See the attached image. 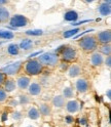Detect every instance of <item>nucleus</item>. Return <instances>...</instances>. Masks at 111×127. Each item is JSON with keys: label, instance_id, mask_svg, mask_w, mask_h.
<instances>
[{"label": "nucleus", "instance_id": "1", "mask_svg": "<svg viewBox=\"0 0 111 127\" xmlns=\"http://www.w3.org/2000/svg\"><path fill=\"white\" fill-rule=\"evenodd\" d=\"M55 53L59 55V58L66 64L68 63H73L77 59V50L75 47L70 46V45H64L59 47V49L56 50Z\"/></svg>", "mask_w": 111, "mask_h": 127}, {"label": "nucleus", "instance_id": "2", "mask_svg": "<svg viewBox=\"0 0 111 127\" xmlns=\"http://www.w3.org/2000/svg\"><path fill=\"white\" fill-rule=\"evenodd\" d=\"M78 45L84 52H89V53L96 51L99 47L98 41L95 35H86L81 37V39L78 41Z\"/></svg>", "mask_w": 111, "mask_h": 127}, {"label": "nucleus", "instance_id": "3", "mask_svg": "<svg viewBox=\"0 0 111 127\" xmlns=\"http://www.w3.org/2000/svg\"><path fill=\"white\" fill-rule=\"evenodd\" d=\"M24 71L26 73V76H37L40 75L43 71V67L41 66V64L37 61V59H31L28 60L25 64L23 65Z\"/></svg>", "mask_w": 111, "mask_h": 127}, {"label": "nucleus", "instance_id": "4", "mask_svg": "<svg viewBox=\"0 0 111 127\" xmlns=\"http://www.w3.org/2000/svg\"><path fill=\"white\" fill-rule=\"evenodd\" d=\"M37 61L41 64L42 67L54 68L59 65L60 58H59V55L55 52H44V53H41L37 58Z\"/></svg>", "mask_w": 111, "mask_h": 127}, {"label": "nucleus", "instance_id": "5", "mask_svg": "<svg viewBox=\"0 0 111 127\" xmlns=\"http://www.w3.org/2000/svg\"><path fill=\"white\" fill-rule=\"evenodd\" d=\"M23 62L22 61H17V62H13L11 64H9V65H7L3 68L0 69V71L7 77H12V76H15L18 75L21 70L23 69Z\"/></svg>", "mask_w": 111, "mask_h": 127}, {"label": "nucleus", "instance_id": "6", "mask_svg": "<svg viewBox=\"0 0 111 127\" xmlns=\"http://www.w3.org/2000/svg\"><path fill=\"white\" fill-rule=\"evenodd\" d=\"M8 23L13 29H19V28H23V27L28 26L29 25V19L23 14H14L12 17H10Z\"/></svg>", "mask_w": 111, "mask_h": 127}, {"label": "nucleus", "instance_id": "7", "mask_svg": "<svg viewBox=\"0 0 111 127\" xmlns=\"http://www.w3.org/2000/svg\"><path fill=\"white\" fill-rule=\"evenodd\" d=\"M96 39L98 41V44L101 45H106V44H110L111 42V31L110 30H103L97 33Z\"/></svg>", "mask_w": 111, "mask_h": 127}, {"label": "nucleus", "instance_id": "8", "mask_svg": "<svg viewBox=\"0 0 111 127\" xmlns=\"http://www.w3.org/2000/svg\"><path fill=\"white\" fill-rule=\"evenodd\" d=\"M98 12L102 17H108L111 13V1L107 0V1H102L100 5L98 6Z\"/></svg>", "mask_w": 111, "mask_h": 127}, {"label": "nucleus", "instance_id": "9", "mask_svg": "<svg viewBox=\"0 0 111 127\" xmlns=\"http://www.w3.org/2000/svg\"><path fill=\"white\" fill-rule=\"evenodd\" d=\"M75 88L79 93H85L90 90V83L84 78L78 79L75 83Z\"/></svg>", "mask_w": 111, "mask_h": 127}, {"label": "nucleus", "instance_id": "10", "mask_svg": "<svg viewBox=\"0 0 111 127\" xmlns=\"http://www.w3.org/2000/svg\"><path fill=\"white\" fill-rule=\"evenodd\" d=\"M15 83H17V87H19L21 90H25L28 88V86L31 83V78L26 75L20 76L17 80H15Z\"/></svg>", "mask_w": 111, "mask_h": 127}, {"label": "nucleus", "instance_id": "11", "mask_svg": "<svg viewBox=\"0 0 111 127\" xmlns=\"http://www.w3.org/2000/svg\"><path fill=\"white\" fill-rule=\"evenodd\" d=\"M65 107H66V110L68 113L74 114V113H77L79 109H80V104H79V101L76 99H70L69 101L66 102Z\"/></svg>", "mask_w": 111, "mask_h": 127}, {"label": "nucleus", "instance_id": "12", "mask_svg": "<svg viewBox=\"0 0 111 127\" xmlns=\"http://www.w3.org/2000/svg\"><path fill=\"white\" fill-rule=\"evenodd\" d=\"M27 89H28V92H29L30 95L36 96V95H39L41 93L42 86H41L40 83H38V82H31Z\"/></svg>", "mask_w": 111, "mask_h": 127}, {"label": "nucleus", "instance_id": "13", "mask_svg": "<svg viewBox=\"0 0 111 127\" xmlns=\"http://www.w3.org/2000/svg\"><path fill=\"white\" fill-rule=\"evenodd\" d=\"M67 73H68V76L70 78H76V77H78L79 75L82 73V69H81V67L79 65L74 64V65H71L68 68Z\"/></svg>", "mask_w": 111, "mask_h": 127}, {"label": "nucleus", "instance_id": "14", "mask_svg": "<svg viewBox=\"0 0 111 127\" xmlns=\"http://www.w3.org/2000/svg\"><path fill=\"white\" fill-rule=\"evenodd\" d=\"M17 88V83H15V80L12 78H6V80L3 84V89L7 92V93H10L13 92Z\"/></svg>", "mask_w": 111, "mask_h": 127}, {"label": "nucleus", "instance_id": "15", "mask_svg": "<svg viewBox=\"0 0 111 127\" xmlns=\"http://www.w3.org/2000/svg\"><path fill=\"white\" fill-rule=\"evenodd\" d=\"M91 63L94 67H101L104 63V57L99 52H94L91 57Z\"/></svg>", "mask_w": 111, "mask_h": 127}, {"label": "nucleus", "instance_id": "16", "mask_svg": "<svg viewBox=\"0 0 111 127\" xmlns=\"http://www.w3.org/2000/svg\"><path fill=\"white\" fill-rule=\"evenodd\" d=\"M79 18L78 15V12L75 11V10H68L64 13V20L66 22H70V23H75L77 22Z\"/></svg>", "mask_w": 111, "mask_h": 127}, {"label": "nucleus", "instance_id": "17", "mask_svg": "<svg viewBox=\"0 0 111 127\" xmlns=\"http://www.w3.org/2000/svg\"><path fill=\"white\" fill-rule=\"evenodd\" d=\"M52 104L55 108L57 109H62L64 108L66 105V99L62 96V95H56V96L53 98L52 100Z\"/></svg>", "mask_w": 111, "mask_h": 127}, {"label": "nucleus", "instance_id": "18", "mask_svg": "<svg viewBox=\"0 0 111 127\" xmlns=\"http://www.w3.org/2000/svg\"><path fill=\"white\" fill-rule=\"evenodd\" d=\"M10 19V12L5 6H0V23H7Z\"/></svg>", "mask_w": 111, "mask_h": 127}, {"label": "nucleus", "instance_id": "19", "mask_svg": "<svg viewBox=\"0 0 111 127\" xmlns=\"http://www.w3.org/2000/svg\"><path fill=\"white\" fill-rule=\"evenodd\" d=\"M34 45V42L32 39H29V38H26V39H23L21 41V43L19 44V47L20 49H23V50H29L33 47Z\"/></svg>", "mask_w": 111, "mask_h": 127}, {"label": "nucleus", "instance_id": "20", "mask_svg": "<svg viewBox=\"0 0 111 127\" xmlns=\"http://www.w3.org/2000/svg\"><path fill=\"white\" fill-rule=\"evenodd\" d=\"M39 114L42 116H51L52 114V107L49 104H40L38 108Z\"/></svg>", "mask_w": 111, "mask_h": 127}, {"label": "nucleus", "instance_id": "21", "mask_svg": "<svg viewBox=\"0 0 111 127\" xmlns=\"http://www.w3.org/2000/svg\"><path fill=\"white\" fill-rule=\"evenodd\" d=\"M13 38H14V34L11 31L0 29V39H3V40H11Z\"/></svg>", "mask_w": 111, "mask_h": 127}, {"label": "nucleus", "instance_id": "22", "mask_svg": "<svg viewBox=\"0 0 111 127\" xmlns=\"http://www.w3.org/2000/svg\"><path fill=\"white\" fill-rule=\"evenodd\" d=\"M27 116L29 119H31V120H37V119H39V117H40V114H39V111L37 108L32 107L28 111Z\"/></svg>", "mask_w": 111, "mask_h": 127}, {"label": "nucleus", "instance_id": "23", "mask_svg": "<svg viewBox=\"0 0 111 127\" xmlns=\"http://www.w3.org/2000/svg\"><path fill=\"white\" fill-rule=\"evenodd\" d=\"M7 52L10 55H18L20 53V47L17 43H10L7 46Z\"/></svg>", "mask_w": 111, "mask_h": 127}, {"label": "nucleus", "instance_id": "24", "mask_svg": "<svg viewBox=\"0 0 111 127\" xmlns=\"http://www.w3.org/2000/svg\"><path fill=\"white\" fill-rule=\"evenodd\" d=\"M62 96L65 99H72L74 97V90L71 87H65L63 89V94Z\"/></svg>", "mask_w": 111, "mask_h": 127}, {"label": "nucleus", "instance_id": "25", "mask_svg": "<svg viewBox=\"0 0 111 127\" xmlns=\"http://www.w3.org/2000/svg\"><path fill=\"white\" fill-rule=\"evenodd\" d=\"M80 31V29L79 28H73V29H70V30H67L65 31L64 33H63V37L64 38H71V37H75L77 34H78V32Z\"/></svg>", "mask_w": 111, "mask_h": 127}, {"label": "nucleus", "instance_id": "26", "mask_svg": "<svg viewBox=\"0 0 111 127\" xmlns=\"http://www.w3.org/2000/svg\"><path fill=\"white\" fill-rule=\"evenodd\" d=\"M99 53H101L103 57H108L111 54V46L110 44H106V45H101L99 47Z\"/></svg>", "mask_w": 111, "mask_h": 127}, {"label": "nucleus", "instance_id": "27", "mask_svg": "<svg viewBox=\"0 0 111 127\" xmlns=\"http://www.w3.org/2000/svg\"><path fill=\"white\" fill-rule=\"evenodd\" d=\"M25 34L28 35V36H35V37H38V36H41L43 35V31L41 29H34V30H27L25 32Z\"/></svg>", "mask_w": 111, "mask_h": 127}, {"label": "nucleus", "instance_id": "28", "mask_svg": "<svg viewBox=\"0 0 111 127\" xmlns=\"http://www.w3.org/2000/svg\"><path fill=\"white\" fill-rule=\"evenodd\" d=\"M8 97V93H7L3 88H0V104L5 102Z\"/></svg>", "mask_w": 111, "mask_h": 127}, {"label": "nucleus", "instance_id": "29", "mask_svg": "<svg viewBox=\"0 0 111 127\" xmlns=\"http://www.w3.org/2000/svg\"><path fill=\"white\" fill-rule=\"evenodd\" d=\"M29 101H30V99H29V97L27 96V95H23V94L20 95V104H22V105H27Z\"/></svg>", "mask_w": 111, "mask_h": 127}, {"label": "nucleus", "instance_id": "30", "mask_svg": "<svg viewBox=\"0 0 111 127\" xmlns=\"http://www.w3.org/2000/svg\"><path fill=\"white\" fill-rule=\"evenodd\" d=\"M104 65L107 67V68H110L111 67V55H108V57L104 58Z\"/></svg>", "mask_w": 111, "mask_h": 127}, {"label": "nucleus", "instance_id": "31", "mask_svg": "<svg viewBox=\"0 0 111 127\" xmlns=\"http://www.w3.org/2000/svg\"><path fill=\"white\" fill-rule=\"evenodd\" d=\"M6 76L1 72V71H0V88H1V87L3 86V84H4V82H5V80H6Z\"/></svg>", "mask_w": 111, "mask_h": 127}, {"label": "nucleus", "instance_id": "32", "mask_svg": "<svg viewBox=\"0 0 111 127\" xmlns=\"http://www.w3.org/2000/svg\"><path fill=\"white\" fill-rule=\"evenodd\" d=\"M90 22H92V20H83V21H80V22L72 23L71 25H72L73 27H76V26H80V25H82V24H84V23H90Z\"/></svg>", "mask_w": 111, "mask_h": 127}, {"label": "nucleus", "instance_id": "33", "mask_svg": "<svg viewBox=\"0 0 111 127\" xmlns=\"http://www.w3.org/2000/svg\"><path fill=\"white\" fill-rule=\"evenodd\" d=\"M65 120H66V122H67V124H71L73 121H74V118L72 117V116H70V115H68V116H66V118H65Z\"/></svg>", "mask_w": 111, "mask_h": 127}, {"label": "nucleus", "instance_id": "34", "mask_svg": "<svg viewBox=\"0 0 111 127\" xmlns=\"http://www.w3.org/2000/svg\"><path fill=\"white\" fill-rule=\"evenodd\" d=\"M41 53H42L41 51H36V52H34V53H31L29 58H30V60H31V59H33L34 57H36V55H40Z\"/></svg>", "mask_w": 111, "mask_h": 127}, {"label": "nucleus", "instance_id": "35", "mask_svg": "<svg viewBox=\"0 0 111 127\" xmlns=\"http://www.w3.org/2000/svg\"><path fill=\"white\" fill-rule=\"evenodd\" d=\"M106 96H107L108 99L111 98V89H108V90H107V92H106Z\"/></svg>", "mask_w": 111, "mask_h": 127}, {"label": "nucleus", "instance_id": "36", "mask_svg": "<svg viewBox=\"0 0 111 127\" xmlns=\"http://www.w3.org/2000/svg\"><path fill=\"white\" fill-rule=\"evenodd\" d=\"M8 1H3V0H0V6H3V4H7Z\"/></svg>", "mask_w": 111, "mask_h": 127}]
</instances>
